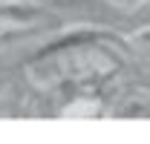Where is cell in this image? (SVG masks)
<instances>
[]
</instances>
